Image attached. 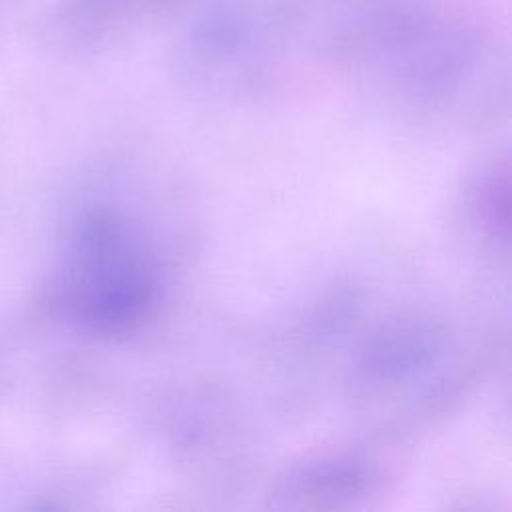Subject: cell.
Wrapping results in <instances>:
<instances>
[{"instance_id":"cell-1","label":"cell","mask_w":512,"mask_h":512,"mask_svg":"<svg viewBox=\"0 0 512 512\" xmlns=\"http://www.w3.org/2000/svg\"><path fill=\"white\" fill-rule=\"evenodd\" d=\"M62 266L56 304L82 328L124 334L152 310L158 268L142 238L114 212L80 218Z\"/></svg>"}]
</instances>
